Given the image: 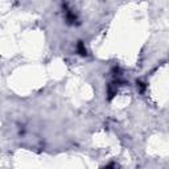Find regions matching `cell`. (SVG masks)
I'll return each mask as SVG.
<instances>
[{
    "instance_id": "cell-1",
    "label": "cell",
    "mask_w": 169,
    "mask_h": 169,
    "mask_svg": "<svg viewBox=\"0 0 169 169\" xmlns=\"http://www.w3.org/2000/svg\"><path fill=\"white\" fill-rule=\"evenodd\" d=\"M78 50H79V53H81L82 56H86V49L83 48L82 41H79V44H78Z\"/></svg>"
}]
</instances>
